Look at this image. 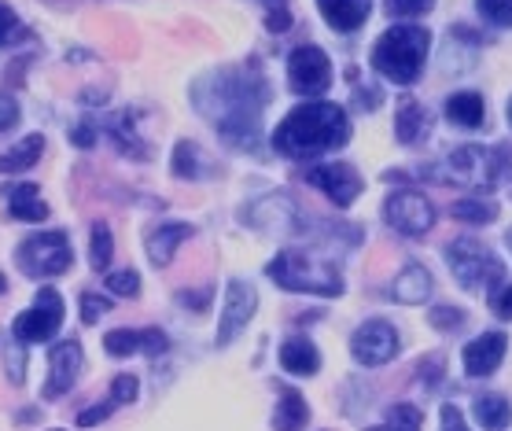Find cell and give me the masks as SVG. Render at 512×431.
<instances>
[{"mask_svg":"<svg viewBox=\"0 0 512 431\" xmlns=\"http://www.w3.org/2000/svg\"><path fill=\"white\" fill-rule=\"evenodd\" d=\"M269 100L266 82L255 70H222L207 82L196 85V104L199 115H207L214 126L222 129V137L240 148H255L258 137V115L262 104Z\"/></svg>","mask_w":512,"mask_h":431,"instance_id":"6da1fadb","label":"cell"},{"mask_svg":"<svg viewBox=\"0 0 512 431\" xmlns=\"http://www.w3.org/2000/svg\"><path fill=\"white\" fill-rule=\"evenodd\" d=\"M350 140V118L339 104H303L295 107L277 129L273 148L288 159H310V155L336 152Z\"/></svg>","mask_w":512,"mask_h":431,"instance_id":"7a4b0ae2","label":"cell"},{"mask_svg":"<svg viewBox=\"0 0 512 431\" xmlns=\"http://www.w3.org/2000/svg\"><path fill=\"white\" fill-rule=\"evenodd\" d=\"M431 34L424 26H391L373 48V70L384 74L387 82L413 85L428 59Z\"/></svg>","mask_w":512,"mask_h":431,"instance_id":"3957f363","label":"cell"},{"mask_svg":"<svg viewBox=\"0 0 512 431\" xmlns=\"http://www.w3.org/2000/svg\"><path fill=\"white\" fill-rule=\"evenodd\" d=\"M266 273L277 280L284 292H310V295H328V299L343 295L339 269L332 262H325V258L310 255V251H280L266 266Z\"/></svg>","mask_w":512,"mask_h":431,"instance_id":"277c9868","label":"cell"},{"mask_svg":"<svg viewBox=\"0 0 512 431\" xmlns=\"http://www.w3.org/2000/svg\"><path fill=\"white\" fill-rule=\"evenodd\" d=\"M446 262L454 269V277L461 280V288H468V292H479V288L494 292L501 280H505V266L479 240H472V236L454 240V244L446 247Z\"/></svg>","mask_w":512,"mask_h":431,"instance_id":"5b68a950","label":"cell"},{"mask_svg":"<svg viewBox=\"0 0 512 431\" xmlns=\"http://www.w3.org/2000/svg\"><path fill=\"white\" fill-rule=\"evenodd\" d=\"M15 262H19V269H23L26 277L45 280L67 273L70 262H74V251H70L67 233H37L19 244Z\"/></svg>","mask_w":512,"mask_h":431,"instance_id":"8992f818","label":"cell"},{"mask_svg":"<svg viewBox=\"0 0 512 431\" xmlns=\"http://www.w3.org/2000/svg\"><path fill=\"white\" fill-rule=\"evenodd\" d=\"M501 174H505V152L501 148L468 144V148H457L446 159L443 181H454V185H465V188H490Z\"/></svg>","mask_w":512,"mask_h":431,"instance_id":"52a82bcc","label":"cell"},{"mask_svg":"<svg viewBox=\"0 0 512 431\" xmlns=\"http://www.w3.org/2000/svg\"><path fill=\"white\" fill-rule=\"evenodd\" d=\"M59 325H63V295L56 288H41L37 292V303L26 310V314L15 317L12 325V336L30 347V343H48V339L56 336Z\"/></svg>","mask_w":512,"mask_h":431,"instance_id":"ba28073f","label":"cell"},{"mask_svg":"<svg viewBox=\"0 0 512 431\" xmlns=\"http://www.w3.org/2000/svg\"><path fill=\"white\" fill-rule=\"evenodd\" d=\"M288 82L299 96H321L332 85V63L317 45H299L288 59Z\"/></svg>","mask_w":512,"mask_h":431,"instance_id":"9c48e42d","label":"cell"},{"mask_svg":"<svg viewBox=\"0 0 512 431\" xmlns=\"http://www.w3.org/2000/svg\"><path fill=\"white\" fill-rule=\"evenodd\" d=\"M384 218L395 233L424 236L431 225H435V207H431V199L420 196V192H395V196H387V203H384Z\"/></svg>","mask_w":512,"mask_h":431,"instance_id":"30bf717a","label":"cell"},{"mask_svg":"<svg viewBox=\"0 0 512 431\" xmlns=\"http://www.w3.org/2000/svg\"><path fill=\"white\" fill-rule=\"evenodd\" d=\"M398 347H402V343H398V332H395V325H387V321H365V325L354 332V339H350V350H354L358 365H365V369L387 365L398 354Z\"/></svg>","mask_w":512,"mask_h":431,"instance_id":"8fae6325","label":"cell"},{"mask_svg":"<svg viewBox=\"0 0 512 431\" xmlns=\"http://www.w3.org/2000/svg\"><path fill=\"white\" fill-rule=\"evenodd\" d=\"M306 185L321 188L336 207H350L354 199L361 196V188H365V181H361V174L354 170L350 163H321V166H310L306 170Z\"/></svg>","mask_w":512,"mask_h":431,"instance_id":"7c38bea8","label":"cell"},{"mask_svg":"<svg viewBox=\"0 0 512 431\" xmlns=\"http://www.w3.org/2000/svg\"><path fill=\"white\" fill-rule=\"evenodd\" d=\"M258 306V292L247 284V280H233L229 292H225V310L222 321H218V347H229L240 332L247 328V321L255 317Z\"/></svg>","mask_w":512,"mask_h":431,"instance_id":"4fadbf2b","label":"cell"},{"mask_svg":"<svg viewBox=\"0 0 512 431\" xmlns=\"http://www.w3.org/2000/svg\"><path fill=\"white\" fill-rule=\"evenodd\" d=\"M82 343L78 339H63L59 347H52L48 354V384L41 395L45 398H56V395H67L70 387L78 384V373H82Z\"/></svg>","mask_w":512,"mask_h":431,"instance_id":"5bb4252c","label":"cell"},{"mask_svg":"<svg viewBox=\"0 0 512 431\" xmlns=\"http://www.w3.org/2000/svg\"><path fill=\"white\" fill-rule=\"evenodd\" d=\"M104 350L111 358H129V354H166L170 350V339L166 332L159 328H115V332H107L104 339Z\"/></svg>","mask_w":512,"mask_h":431,"instance_id":"9a60e30c","label":"cell"},{"mask_svg":"<svg viewBox=\"0 0 512 431\" xmlns=\"http://www.w3.org/2000/svg\"><path fill=\"white\" fill-rule=\"evenodd\" d=\"M505 347H509V339L501 336V332H483V336H476L465 347V373L490 376L501 365V358H505Z\"/></svg>","mask_w":512,"mask_h":431,"instance_id":"2e32d148","label":"cell"},{"mask_svg":"<svg viewBox=\"0 0 512 431\" xmlns=\"http://www.w3.org/2000/svg\"><path fill=\"white\" fill-rule=\"evenodd\" d=\"M317 8L325 12L328 26L339 30V34H350V30H358L369 12H373V0H317Z\"/></svg>","mask_w":512,"mask_h":431,"instance_id":"e0dca14e","label":"cell"},{"mask_svg":"<svg viewBox=\"0 0 512 431\" xmlns=\"http://www.w3.org/2000/svg\"><path fill=\"white\" fill-rule=\"evenodd\" d=\"M280 365L291 376H314L321 369V354H317V347L306 336H291L280 347Z\"/></svg>","mask_w":512,"mask_h":431,"instance_id":"ac0fdd59","label":"cell"},{"mask_svg":"<svg viewBox=\"0 0 512 431\" xmlns=\"http://www.w3.org/2000/svg\"><path fill=\"white\" fill-rule=\"evenodd\" d=\"M192 236V225L185 222H166V225H155L152 233H148V258H152L155 266H170V258H174L177 244Z\"/></svg>","mask_w":512,"mask_h":431,"instance_id":"d6986e66","label":"cell"},{"mask_svg":"<svg viewBox=\"0 0 512 431\" xmlns=\"http://www.w3.org/2000/svg\"><path fill=\"white\" fill-rule=\"evenodd\" d=\"M391 295L406 306L424 303V299L431 295V273L424 266H406L395 277V284H391Z\"/></svg>","mask_w":512,"mask_h":431,"instance_id":"ffe728a7","label":"cell"},{"mask_svg":"<svg viewBox=\"0 0 512 431\" xmlns=\"http://www.w3.org/2000/svg\"><path fill=\"white\" fill-rule=\"evenodd\" d=\"M431 129V118L428 111L417 104V100H402L395 111V137L402 140V144H417V140H424V133Z\"/></svg>","mask_w":512,"mask_h":431,"instance_id":"44dd1931","label":"cell"},{"mask_svg":"<svg viewBox=\"0 0 512 431\" xmlns=\"http://www.w3.org/2000/svg\"><path fill=\"white\" fill-rule=\"evenodd\" d=\"M8 207H12V218H19V222H45L48 218V203L41 199L37 185H15L8 192Z\"/></svg>","mask_w":512,"mask_h":431,"instance_id":"7402d4cb","label":"cell"},{"mask_svg":"<svg viewBox=\"0 0 512 431\" xmlns=\"http://www.w3.org/2000/svg\"><path fill=\"white\" fill-rule=\"evenodd\" d=\"M446 118H450L454 126H465V129L483 126V118H487L483 96L479 93H454L450 100H446Z\"/></svg>","mask_w":512,"mask_h":431,"instance_id":"603a6c76","label":"cell"},{"mask_svg":"<svg viewBox=\"0 0 512 431\" xmlns=\"http://www.w3.org/2000/svg\"><path fill=\"white\" fill-rule=\"evenodd\" d=\"M306 420H310V406L299 391H284L277 402V413H273V428L277 431H303Z\"/></svg>","mask_w":512,"mask_h":431,"instance_id":"cb8c5ba5","label":"cell"},{"mask_svg":"<svg viewBox=\"0 0 512 431\" xmlns=\"http://www.w3.org/2000/svg\"><path fill=\"white\" fill-rule=\"evenodd\" d=\"M45 152V137L41 133H30L26 140H19L12 152L0 155V174H19V170H30V166L41 159Z\"/></svg>","mask_w":512,"mask_h":431,"instance_id":"d4e9b609","label":"cell"},{"mask_svg":"<svg viewBox=\"0 0 512 431\" xmlns=\"http://www.w3.org/2000/svg\"><path fill=\"white\" fill-rule=\"evenodd\" d=\"M476 420L487 431H505L512 424V406L501 395H479L476 398Z\"/></svg>","mask_w":512,"mask_h":431,"instance_id":"484cf974","label":"cell"},{"mask_svg":"<svg viewBox=\"0 0 512 431\" xmlns=\"http://www.w3.org/2000/svg\"><path fill=\"white\" fill-rule=\"evenodd\" d=\"M203 166H210L207 155L199 152L192 140H181V144L174 148V174L177 177H185V181H199V177H207Z\"/></svg>","mask_w":512,"mask_h":431,"instance_id":"4316f807","label":"cell"},{"mask_svg":"<svg viewBox=\"0 0 512 431\" xmlns=\"http://www.w3.org/2000/svg\"><path fill=\"white\" fill-rule=\"evenodd\" d=\"M107 129H111V137H115L118 152L133 155V159H144V155H148V148H144V144L137 140V133H133V111L115 115L111 122H107Z\"/></svg>","mask_w":512,"mask_h":431,"instance_id":"83f0119b","label":"cell"},{"mask_svg":"<svg viewBox=\"0 0 512 431\" xmlns=\"http://www.w3.org/2000/svg\"><path fill=\"white\" fill-rule=\"evenodd\" d=\"M454 218L461 222H494L498 218V203H490V199L476 196V199H457L454 203Z\"/></svg>","mask_w":512,"mask_h":431,"instance_id":"f1b7e54d","label":"cell"},{"mask_svg":"<svg viewBox=\"0 0 512 431\" xmlns=\"http://www.w3.org/2000/svg\"><path fill=\"white\" fill-rule=\"evenodd\" d=\"M420 424H424L420 409L409 406V402H402V406H391V413H387L384 424H376V428H369V431H420Z\"/></svg>","mask_w":512,"mask_h":431,"instance_id":"f546056e","label":"cell"},{"mask_svg":"<svg viewBox=\"0 0 512 431\" xmlns=\"http://www.w3.org/2000/svg\"><path fill=\"white\" fill-rule=\"evenodd\" d=\"M111 255H115V244H111V229L104 222L93 225V244H89V262L93 269H107L111 266Z\"/></svg>","mask_w":512,"mask_h":431,"instance_id":"4dcf8cb0","label":"cell"},{"mask_svg":"<svg viewBox=\"0 0 512 431\" xmlns=\"http://www.w3.org/2000/svg\"><path fill=\"white\" fill-rule=\"evenodd\" d=\"M30 30L19 23V15L8 8V4H0V48L4 45H15V41H26Z\"/></svg>","mask_w":512,"mask_h":431,"instance_id":"1f68e13d","label":"cell"},{"mask_svg":"<svg viewBox=\"0 0 512 431\" xmlns=\"http://www.w3.org/2000/svg\"><path fill=\"white\" fill-rule=\"evenodd\" d=\"M479 15L494 26H512V0H476Z\"/></svg>","mask_w":512,"mask_h":431,"instance_id":"d6a6232c","label":"cell"},{"mask_svg":"<svg viewBox=\"0 0 512 431\" xmlns=\"http://www.w3.org/2000/svg\"><path fill=\"white\" fill-rule=\"evenodd\" d=\"M107 292L118 295V299H133L140 292V277L133 269H122V273H111L107 277Z\"/></svg>","mask_w":512,"mask_h":431,"instance_id":"836d02e7","label":"cell"},{"mask_svg":"<svg viewBox=\"0 0 512 431\" xmlns=\"http://www.w3.org/2000/svg\"><path fill=\"white\" fill-rule=\"evenodd\" d=\"M137 391H140L137 376L122 373V376H115V380H111V402H118V406H126V402H137Z\"/></svg>","mask_w":512,"mask_h":431,"instance_id":"e575fe53","label":"cell"},{"mask_svg":"<svg viewBox=\"0 0 512 431\" xmlns=\"http://www.w3.org/2000/svg\"><path fill=\"white\" fill-rule=\"evenodd\" d=\"M107 310H111V299H104V295H96V292H82V321L85 325H96Z\"/></svg>","mask_w":512,"mask_h":431,"instance_id":"d590c367","label":"cell"},{"mask_svg":"<svg viewBox=\"0 0 512 431\" xmlns=\"http://www.w3.org/2000/svg\"><path fill=\"white\" fill-rule=\"evenodd\" d=\"M428 317H431V325L443 328V332H454V328L465 325V310H457V306H435Z\"/></svg>","mask_w":512,"mask_h":431,"instance_id":"8d00e7d4","label":"cell"},{"mask_svg":"<svg viewBox=\"0 0 512 431\" xmlns=\"http://www.w3.org/2000/svg\"><path fill=\"white\" fill-rule=\"evenodd\" d=\"M435 0H387V12L398 15V19H413V15L431 12Z\"/></svg>","mask_w":512,"mask_h":431,"instance_id":"74e56055","label":"cell"},{"mask_svg":"<svg viewBox=\"0 0 512 431\" xmlns=\"http://www.w3.org/2000/svg\"><path fill=\"white\" fill-rule=\"evenodd\" d=\"M115 409H118V402H111V398L100 402V406H93V409H82V413H78V428H93V424H100V420L111 417Z\"/></svg>","mask_w":512,"mask_h":431,"instance_id":"f35d334b","label":"cell"},{"mask_svg":"<svg viewBox=\"0 0 512 431\" xmlns=\"http://www.w3.org/2000/svg\"><path fill=\"white\" fill-rule=\"evenodd\" d=\"M490 310L498 317H512V284H498L490 292Z\"/></svg>","mask_w":512,"mask_h":431,"instance_id":"ab89813d","label":"cell"},{"mask_svg":"<svg viewBox=\"0 0 512 431\" xmlns=\"http://www.w3.org/2000/svg\"><path fill=\"white\" fill-rule=\"evenodd\" d=\"M19 122V107H15L12 96H4L0 93V133H8V129Z\"/></svg>","mask_w":512,"mask_h":431,"instance_id":"60d3db41","label":"cell"},{"mask_svg":"<svg viewBox=\"0 0 512 431\" xmlns=\"http://www.w3.org/2000/svg\"><path fill=\"white\" fill-rule=\"evenodd\" d=\"M266 26L273 30V34H284L291 26V15H288V8H269V15H266Z\"/></svg>","mask_w":512,"mask_h":431,"instance_id":"b9f144b4","label":"cell"},{"mask_svg":"<svg viewBox=\"0 0 512 431\" xmlns=\"http://www.w3.org/2000/svg\"><path fill=\"white\" fill-rule=\"evenodd\" d=\"M70 140H74L78 148H93V144H96V126H93V122H82V126H74Z\"/></svg>","mask_w":512,"mask_h":431,"instance_id":"7bdbcfd3","label":"cell"},{"mask_svg":"<svg viewBox=\"0 0 512 431\" xmlns=\"http://www.w3.org/2000/svg\"><path fill=\"white\" fill-rule=\"evenodd\" d=\"M443 431H465V417L457 406H443Z\"/></svg>","mask_w":512,"mask_h":431,"instance_id":"ee69618b","label":"cell"},{"mask_svg":"<svg viewBox=\"0 0 512 431\" xmlns=\"http://www.w3.org/2000/svg\"><path fill=\"white\" fill-rule=\"evenodd\" d=\"M181 303H192V306L210 303V288H203V292H199V295H181Z\"/></svg>","mask_w":512,"mask_h":431,"instance_id":"f6af8a7d","label":"cell"},{"mask_svg":"<svg viewBox=\"0 0 512 431\" xmlns=\"http://www.w3.org/2000/svg\"><path fill=\"white\" fill-rule=\"evenodd\" d=\"M269 4H273V8H284V0H269Z\"/></svg>","mask_w":512,"mask_h":431,"instance_id":"bcb514c9","label":"cell"},{"mask_svg":"<svg viewBox=\"0 0 512 431\" xmlns=\"http://www.w3.org/2000/svg\"><path fill=\"white\" fill-rule=\"evenodd\" d=\"M509 122H512V100H509Z\"/></svg>","mask_w":512,"mask_h":431,"instance_id":"7dc6e473","label":"cell"},{"mask_svg":"<svg viewBox=\"0 0 512 431\" xmlns=\"http://www.w3.org/2000/svg\"><path fill=\"white\" fill-rule=\"evenodd\" d=\"M509 247H512V233H509Z\"/></svg>","mask_w":512,"mask_h":431,"instance_id":"c3c4849f","label":"cell"}]
</instances>
